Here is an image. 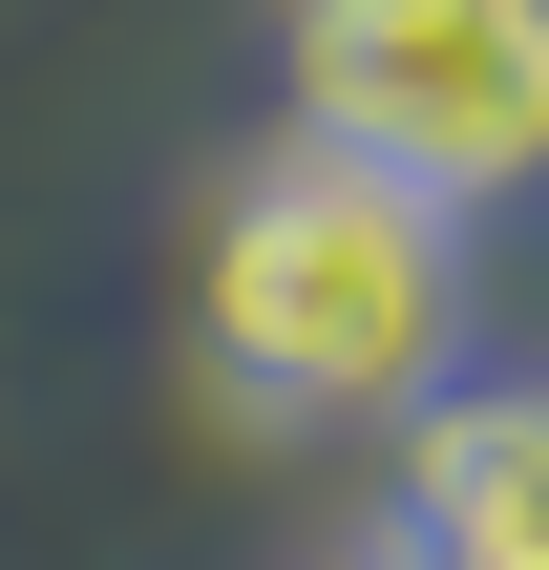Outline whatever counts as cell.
I'll return each instance as SVG.
<instances>
[{"instance_id":"1","label":"cell","mask_w":549,"mask_h":570,"mask_svg":"<svg viewBox=\"0 0 549 570\" xmlns=\"http://www.w3.org/2000/svg\"><path fill=\"white\" fill-rule=\"evenodd\" d=\"M212 402L233 423H402L465 360V233L381 169H339L317 127H254V169L212 190Z\"/></svg>"},{"instance_id":"2","label":"cell","mask_w":549,"mask_h":570,"mask_svg":"<svg viewBox=\"0 0 549 570\" xmlns=\"http://www.w3.org/2000/svg\"><path fill=\"white\" fill-rule=\"evenodd\" d=\"M275 85L339 169L423 190L444 233L549 190V0H275Z\"/></svg>"},{"instance_id":"3","label":"cell","mask_w":549,"mask_h":570,"mask_svg":"<svg viewBox=\"0 0 549 570\" xmlns=\"http://www.w3.org/2000/svg\"><path fill=\"white\" fill-rule=\"evenodd\" d=\"M402 570H549V381L402 402Z\"/></svg>"},{"instance_id":"4","label":"cell","mask_w":549,"mask_h":570,"mask_svg":"<svg viewBox=\"0 0 549 570\" xmlns=\"http://www.w3.org/2000/svg\"><path fill=\"white\" fill-rule=\"evenodd\" d=\"M381 570H402V550H381Z\"/></svg>"}]
</instances>
